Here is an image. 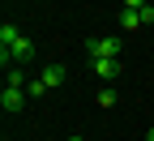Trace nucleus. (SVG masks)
<instances>
[{
	"label": "nucleus",
	"mask_w": 154,
	"mask_h": 141,
	"mask_svg": "<svg viewBox=\"0 0 154 141\" xmlns=\"http://www.w3.org/2000/svg\"><path fill=\"white\" fill-rule=\"evenodd\" d=\"M90 60H120V38H86Z\"/></svg>",
	"instance_id": "obj_1"
},
{
	"label": "nucleus",
	"mask_w": 154,
	"mask_h": 141,
	"mask_svg": "<svg viewBox=\"0 0 154 141\" xmlns=\"http://www.w3.org/2000/svg\"><path fill=\"white\" fill-rule=\"evenodd\" d=\"M26 86H5V94H0V107H5V111H22L26 107Z\"/></svg>",
	"instance_id": "obj_2"
},
{
	"label": "nucleus",
	"mask_w": 154,
	"mask_h": 141,
	"mask_svg": "<svg viewBox=\"0 0 154 141\" xmlns=\"http://www.w3.org/2000/svg\"><path fill=\"white\" fill-rule=\"evenodd\" d=\"M38 77H43V86H47V90H56V86H64V77H69V69H64V64H47V69L38 73Z\"/></svg>",
	"instance_id": "obj_3"
},
{
	"label": "nucleus",
	"mask_w": 154,
	"mask_h": 141,
	"mask_svg": "<svg viewBox=\"0 0 154 141\" xmlns=\"http://www.w3.org/2000/svg\"><path fill=\"white\" fill-rule=\"evenodd\" d=\"M90 64H94V77H103V81L120 77V60H90Z\"/></svg>",
	"instance_id": "obj_4"
},
{
	"label": "nucleus",
	"mask_w": 154,
	"mask_h": 141,
	"mask_svg": "<svg viewBox=\"0 0 154 141\" xmlns=\"http://www.w3.org/2000/svg\"><path fill=\"white\" fill-rule=\"evenodd\" d=\"M137 26H146L141 9H120V30H137Z\"/></svg>",
	"instance_id": "obj_5"
},
{
	"label": "nucleus",
	"mask_w": 154,
	"mask_h": 141,
	"mask_svg": "<svg viewBox=\"0 0 154 141\" xmlns=\"http://www.w3.org/2000/svg\"><path fill=\"white\" fill-rule=\"evenodd\" d=\"M26 94H30V98H38V94H47V86H43V77H34V81H26Z\"/></svg>",
	"instance_id": "obj_6"
},
{
	"label": "nucleus",
	"mask_w": 154,
	"mask_h": 141,
	"mask_svg": "<svg viewBox=\"0 0 154 141\" xmlns=\"http://www.w3.org/2000/svg\"><path fill=\"white\" fill-rule=\"evenodd\" d=\"M99 107H116V90H111V86L99 90Z\"/></svg>",
	"instance_id": "obj_7"
},
{
	"label": "nucleus",
	"mask_w": 154,
	"mask_h": 141,
	"mask_svg": "<svg viewBox=\"0 0 154 141\" xmlns=\"http://www.w3.org/2000/svg\"><path fill=\"white\" fill-rule=\"evenodd\" d=\"M9 86H26V73L22 69H9Z\"/></svg>",
	"instance_id": "obj_8"
},
{
	"label": "nucleus",
	"mask_w": 154,
	"mask_h": 141,
	"mask_svg": "<svg viewBox=\"0 0 154 141\" xmlns=\"http://www.w3.org/2000/svg\"><path fill=\"white\" fill-rule=\"evenodd\" d=\"M141 22H146V26L154 22V5H146V9H141Z\"/></svg>",
	"instance_id": "obj_9"
},
{
	"label": "nucleus",
	"mask_w": 154,
	"mask_h": 141,
	"mask_svg": "<svg viewBox=\"0 0 154 141\" xmlns=\"http://www.w3.org/2000/svg\"><path fill=\"white\" fill-rule=\"evenodd\" d=\"M150 0H124V9H146Z\"/></svg>",
	"instance_id": "obj_10"
},
{
	"label": "nucleus",
	"mask_w": 154,
	"mask_h": 141,
	"mask_svg": "<svg viewBox=\"0 0 154 141\" xmlns=\"http://www.w3.org/2000/svg\"><path fill=\"white\" fill-rule=\"evenodd\" d=\"M146 141H154V128H150V133H146Z\"/></svg>",
	"instance_id": "obj_11"
},
{
	"label": "nucleus",
	"mask_w": 154,
	"mask_h": 141,
	"mask_svg": "<svg viewBox=\"0 0 154 141\" xmlns=\"http://www.w3.org/2000/svg\"><path fill=\"white\" fill-rule=\"evenodd\" d=\"M69 141H82V137H69Z\"/></svg>",
	"instance_id": "obj_12"
}]
</instances>
